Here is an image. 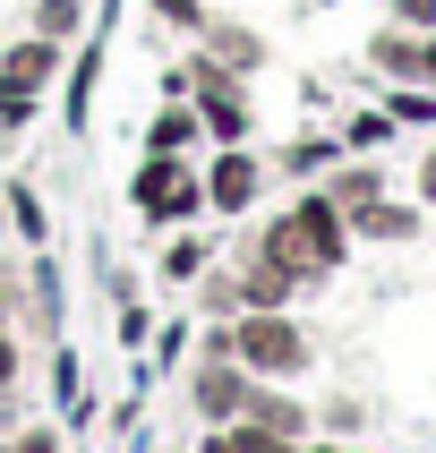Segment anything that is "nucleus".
Wrapping results in <instances>:
<instances>
[{
	"label": "nucleus",
	"instance_id": "obj_1",
	"mask_svg": "<svg viewBox=\"0 0 436 453\" xmlns=\"http://www.w3.org/2000/svg\"><path fill=\"white\" fill-rule=\"evenodd\" d=\"M223 342H231V359H240L249 377H300L308 368V334L291 326L282 308H240Z\"/></svg>",
	"mask_w": 436,
	"mask_h": 453
},
{
	"label": "nucleus",
	"instance_id": "obj_2",
	"mask_svg": "<svg viewBox=\"0 0 436 453\" xmlns=\"http://www.w3.org/2000/svg\"><path fill=\"white\" fill-rule=\"evenodd\" d=\"M282 231H291V249H300L317 274H333V265H342V249H351V240H342V231H351V214H342L333 197H300L291 214H282Z\"/></svg>",
	"mask_w": 436,
	"mask_h": 453
},
{
	"label": "nucleus",
	"instance_id": "obj_3",
	"mask_svg": "<svg viewBox=\"0 0 436 453\" xmlns=\"http://www.w3.org/2000/svg\"><path fill=\"white\" fill-rule=\"evenodd\" d=\"M188 86H197V128L214 137V146H240L249 137V86L240 77H223V69H188Z\"/></svg>",
	"mask_w": 436,
	"mask_h": 453
},
{
	"label": "nucleus",
	"instance_id": "obj_4",
	"mask_svg": "<svg viewBox=\"0 0 436 453\" xmlns=\"http://www.w3.org/2000/svg\"><path fill=\"white\" fill-rule=\"evenodd\" d=\"M249 368L231 351H205V368H197V385H188V403H197V419L205 428H223V419H240V403H249Z\"/></svg>",
	"mask_w": 436,
	"mask_h": 453
},
{
	"label": "nucleus",
	"instance_id": "obj_5",
	"mask_svg": "<svg viewBox=\"0 0 436 453\" xmlns=\"http://www.w3.org/2000/svg\"><path fill=\"white\" fill-rule=\"evenodd\" d=\"M137 205L163 214V223H180V214H197V205H205V180H188L172 154H146V172H137Z\"/></svg>",
	"mask_w": 436,
	"mask_h": 453
},
{
	"label": "nucleus",
	"instance_id": "obj_6",
	"mask_svg": "<svg viewBox=\"0 0 436 453\" xmlns=\"http://www.w3.org/2000/svg\"><path fill=\"white\" fill-rule=\"evenodd\" d=\"M256 188H265V163H256V154H240V146H223V154H214V172H205V205L240 214Z\"/></svg>",
	"mask_w": 436,
	"mask_h": 453
},
{
	"label": "nucleus",
	"instance_id": "obj_7",
	"mask_svg": "<svg viewBox=\"0 0 436 453\" xmlns=\"http://www.w3.org/2000/svg\"><path fill=\"white\" fill-rule=\"evenodd\" d=\"M368 69L402 77V86H428V35H419V26H394V35H377V43H368Z\"/></svg>",
	"mask_w": 436,
	"mask_h": 453
},
{
	"label": "nucleus",
	"instance_id": "obj_8",
	"mask_svg": "<svg viewBox=\"0 0 436 453\" xmlns=\"http://www.w3.org/2000/svg\"><path fill=\"white\" fill-rule=\"evenodd\" d=\"M240 419H256L265 436H308V411L291 403V394H274V385H249V403H240Z\"/></svg>",
	"mask_w": 436,
	"mask_h": 453
},
{
	"label": "nucleus",
	"instance_id": "obj_9",
	"mask_svg": "<svg viewBox=\"0 0 436 453\" xmlns=\"http://www.w3.org/2000/svg\"><path fill=\"white\" fill-rule=\"evenodd\" d=\"M51 69H60V43H51V35H26V43H9V69H0V77H18L26 95H43Z\"/></svg>",
	"mask_w": 436,
	"mask_h": 453
},
{
	"label": "nucleus",
	"instance_id": "obj_10",
	"mask_svg": "<svg viewBox=\"0 0 436 453\" xmlns=\"http://www.w3.org/2000/svg\"><path fill=\"white\" fill-rule=\"evenodd\" d=\"M351 231L359 240H410V205H377L368 197V205H351Z\"/></svg>",
	"mask_w": 436,
	"mask_h": 453
},
{
	"label": "nucleus",
	"instance_id": "obj_11",
	"mask_svg": "<svg viewBox=\"0 0 436 453\" xmlns=\"http://www.w3.org/2000/svg\"><path fill=\"white\" fill-rule=\"evenodd\" d=\"M188 137H197V111H180V103H172V111H154V128H146V154H180Z\"/></svg>",
	"mask_w": 436,
	"mask_h": 453
},
{
	"label": "nucleus",
	"instance_id": "obj_12",
	"mask_svg": "<svg viewBox=\"0 0 436 453\" xmlns=\"http://www.w3.org/2000/svg\"><path fill=\"white\" fill-rule=\"evenodd\" d=\"M385 120H394V128L436 120V86H394V95H385Z\"/></svg>",
	"mask_w": 436,
	"mask_h": 453
},
{
	"label": "nucleus",
	"instance_id": "obj_13",
	"mask_svg": "<svg viewBox=\"0 0 436 453\" xmlns=\"http://www.w3.org/2000/svg\"><path fill=\"white\" fill-rule=\"evenodd\" d=\"M77 18H86V0H43V9H34V35L69 43V35H77Z\"/></svg>",
	"mask_w": 436,
	"mask_h": 453
},
{
	"label": "nucleus",
	"instance_id": "obj_14",
	"mask_svg": "<svg viewBox=\"0 0 436 453\" xmlns=\"http://www.w3.org/2000/svg\"><path fill=\"white\" fill-rule=\"evenodd\" d=\"M205 257H214L205 240H172V249H163V274H172V282H188V274H205Z\"/></svg>",
	"mask_w": 436,
	"mask_h": 453
},
{
	"label": "nucleus",
	"instance_id": "obj_15",
	"mask_svg": "<svg viewBox=\"0 0 436 453\" xmlns=\"http://www.w3.org/2000/svg\"><path fill=\"white\" fill-rule=\"evenodd\" d=\"M368 197H377V172H342V180H333V205H342V214L368 205Z\"/></svg>",
	"mask_w": 436,
	"mask_h": 453
},
{
	"label": "nucleus",
	"instance_id": "obj_16",
	"mask_svg": "<svg viewBox=\"0 0 436 453\" xmlns=\"http://www.w3.org/2000/svg\"><path fill=\"white\" fill-rule=\"evenodd\" d=\"M26 111H34V95H26V86H18V77H0V120H9V128H18V120H26Z\"/></svg>",
	"mask_w": 436,
	"mask_h": 453
},
{
	"label": "nucleus",
	"instance_id": "obj_17",
	"mask_svg": "<svg viewBox=\"0 0 436 453\" xmlns=\"http://www.w3.org/2000/svg\"><path fill=\"white\" fill-rule=\"evenodd\" d=\"M385 137H394V120H385V111H368V120H351V146H385Z\"/></svg>",
	"mask_w": 436,
	"mask_h": 453
},
{
	"label": "nucleus",
	"instance_id": "obj_18",
	"mask_svg": "<svg viewBox=\"0 0 436 453\" xmlns=\"http://www.w3.org/2000/svg\"><path fill=\"white\" fill-rule=\"evenodd\" d=\"M9 205H18V223H26V240H43V205L26 197V188H9Z\"/></svg>",
	"mask_w": 436,
	"mask_h": 453
},
{
	"label": "nucleus",
	"instance_id": "obj_19",
	"mask_svg": "<svg viewBox=\"0 0 436 453\" xmlns=\"http://www.w3.org/2000/svg\"><path fill=\"white\" fill-rule=\"evenodd\" d=\"M394 18H402V26H428V35H436V0H394Z\"/></svg>",
	"mask_w": 436,
	"mask_h": 453
},
{
	"label": "nucleus",
	"instance_id": "obj_20",
	"mask_svg": "<svg viewBox=\"0 0 436 453\" xmlns=\"http://www.w3.org/2000/svg\"><path fill=\"white\" fill-rule=\"evenodd\" d=\"M9 453H60V436H51V428H26V436H18Z\"/></svg>",
	"mask_w": 436,
	"mask_h": 453
},
{
	"label": "nucleus",
	"instance_id": "obj_21",
	"mask_svg": "<svg viewBox=\"0 0 436 453\" xmlns=\"http://www.w3.org/2000/svg\"><path fill=\"white\" fill-rule=\"evenodd\" d=\"M18 385V342H9V326H0V394Z\"/></svg>",
	"mask_w": 436,
	"mask_h": 453
},
{
	"label": "nucleus",
	"instance_id": "obj_22",
	"mask_svg": "<svg viewBox=\"0 0 436 453\" xmlns=\"http://www.w3.org/2000/svg\"><path fill=\"white\" fill-rule=\"evenodd\" d=\"M419 197H428V205H436V154H428V172H419Z\"/></svg>",
	"mask_w": 436,
	"mask_h": 453
},
{
	"label": "nucleus",
	"instance_id": "obj_23",
	"mask_svg": "<svg viewBox=\"0 0 436 453\" xmlns=\"http://www.w3.org/2000/svg\"><path fill=\"white\" fill-rule=\"evenodd\" d=\"M9 308H18V300H9V291H0V326H9Z\"/></svg>",
	"mask_w": 436,
	"mask_h": 453
},
{
	"label": "nucleus",
	"instance_id": "obj_24",
	"mask_svg": "<svg viewBox=\"0 0 436 453\" xmlns=\"http://www.w3.org/2000/svg\"><path fill=\"white\" fill-rule=\"evenodd\" d=\"M0 453H9V445H0Z\"/></svg>",
	"mask_w": 436,
	"mask_h": 453
}]
</instances>
